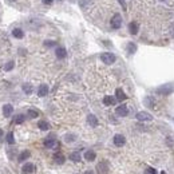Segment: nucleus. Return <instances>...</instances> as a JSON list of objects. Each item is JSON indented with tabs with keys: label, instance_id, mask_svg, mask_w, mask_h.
<instances>
[{
	"label": "nucleus",
	"instance_id": "23",
	"mask_svg": "<svg viewBox=\"0 0 174 174\" xmlns=\"http://www.w3.org/2000/svg\"><path fill=\"white\" fill-rule=\"evenodd\" d=\"M24 121H26V117H24L23 114H19V115H16L15 118H14V123L20 125V123H23Z\"/></svg>",
	"mask_w": 174,
	"mask_h": 174
},
{
	"label": "nucleus",
	"instance_id": "2",
	"mask_svg": "<svg viewBox=\"0 0 174 174\" xmlns=\"http://www.w3.org/2000/svg\"><path fill=\"white\" fill-rule=\"evenodd\" d=\"M100 60L104 63V64H112L117 60L115 55L111 54V52H103L102 55H100Z\"/></svg>",
	"mask_w": 174,
	"mask_h": 174
},
{
	"label": "nucleus",
	"instance_id": "16",
	"mask_svg": "<svg viewBox=\"0 0 174 174\" xmlns=\"http://www.w3.org/2000/svg\"><path fill=\"white\" fill-rule=\"evenodd\" d=\"M48 94V86L47 84H40L38 88V95L39 96H46Z\"/></svg>",
	"mask_w": 174,
	"mask_h": 174
},
{
	"label": "nucleus",
	"instance_id": "5",
	"mask_svg": "<svg viewBox=\"0 0 174 174\" xmlns=\"http://www.w3.org/2000/svg\"><path fill=\"white\" fill-rule=\"evenodd\" d=\"M44 146H46L47 149H55V147H58L59 146V143H58V141H56L54 137H48V138L44 139Z\"/></svg>",
	"mask_w": 174,
	"mask_h": 174
},
{
	"label": "nucleus",
	"instance_id": "4",
	"mask_svg": "<svg viewBox=\"0 0 174 174\" xmlns=\"http://www.w3.org/2000/svg\"><path fill=\"white\" fill-rule=\"evenodd\" d=\"M135 118L139 121V122H149V121H153V115L151 114H149V112L146 111H139L138 114L135 115Z\"/></svg>",
	"mask_w": 174,
	"mask_h": 174
},
{
	"label": "nucleus",
	"instance_id": "3",
	"mask_svg": "<svg viewBox=\"0 0 174 174\" xmlns=\"http://www.w3.org/2000/svg\"><path fill=\"white\" fill-rule=\"evenodd\" d=\"M110 24H111V27L114 28V30H118V28H121V26H122V16H121L119 14H115L111 18Z\"/></svg>",
	"mask_w": 174,
	"mask_h": 174
},
{
	"label": "nucleus",
	"instance_id": "6",
	"mask_svg": "<svg viewBox=\"0 0 174 174\" xmlns=\"http://www.w3.org/2000/svg\"><path fill=\"white\" fill-rule=\"evenodd\" d=\"M96 173L98 174H107L108 173V163L107 161H102L96 165Z\"/></svg>",
	"mask_w": 174,
	"mask_h": 174
},
{
	"label": "nucleus",
	"instance_id": "24",
	"mask_svg": "<svg viewBox=\"0 0 174 174\" xmlns=\"http://www.w3.org/2000/svg\"><path fill=\"white\" fill-rule=\"evenodd\" d=\"M23 91L26 92L27 95H30V94H32V90H34V88H32V86L31 84H28V83H26V84H23Z\"/></svg>",
	"mask_w": 174,
	"mask_h": 174
},
{
	"label": "nucleus",
	"instance_id": "19",
	"mask_svg": "<svg viewBox=\"0 0 174 174\" xmlns=\"http://www.w3.org/2000/svg\"><path fill=\"white\" fill-rule=\"evenodd\" d=\"M38 127L40 129V130H43V131H47L48 129H50V123L46 122V121H39Z\"/></svg>",
	"mask_w": 174,
	"mask_h": 174
},
{
	"label": "nucleus",
	"instance_id": "34",
	"mask_svg": "<svg viewBox=\"0 0 174 174\" xmlns=\"http://www.w3.org/2000/svg\"><path fill=\"white\" fill-rule=\"evenodd\" d=\"M118 3L121 4V6H122L123 10H126V2H125V0H118Z\"/></svg>",
	"mask_w": 174,
	"mask_h": 174
},
{
	"label": "nucleus",
	"instance_id": "11",
	"mask_svg": "<svg viewBox=\"0 0 174 174\" xmlns=\"http://www.w3.org/2000/svg\"><path fill=\"white\" fill-rule=\"evenodd\" d=\"M87 123L90 125L91 127H96L98 126V118L94 115V114H90V115H87Z\"/></svg>",
	"mask_w": 174,
	"mask_h": 174
},
{
	"label": "nucleus",
	"instance_id": "12",
	"mask_svg": "<svg viewBox=\"0 0 174 174\" xmlns=\"http://www.w3.org/2000/svg\"><path fill=\"white\" fill-rule=\"evenodd\" d=\"M138 30H139V26L137 22H131L130 24H129V31H130L131 35H137L138 34Z\"/></svg>",
	"mask_w": 174,
	"mask_h": 174
},
{
	"label": "nucleus",
	"instance_id": "39",
	"mask_svg": "<svg viewBox=\"0 0 174 174\" xmlns=\"http://www.w3.org/2000/svg\"><path fill=\"white\" fill-rule=\"evenodd\" d=\"M161 2H166V0H161Z\"/></svg>",
	"mask_w": 174,
	"mask_h": 174
},
{
	"label": "nucleus",
	"instance_id": "25",
	"mask_svg": "<svg viewBox=\"0 0 174 174\" xmlns=\"http://www.w3.org/2000/svg\"><path fill=\"white\" fill-rule=\"evenodd\" d=\"M6 139H7V142H8V145H14L15 143V138H14V133L12 131H10L7 134V137H6Z\"/></svg>",
	"mask_w": 174,
	"mask_h": 174
},
{
	"label": "nucleus",
	"instance_id": "30",
	"mask_svg": "<svg viewBox=\"0 0 174 174\" xmlns=\"http://www.w3.org/2000/svg\"><path fill=\"white\" fill-rule=\"evenodd\" d=\"M14 66H15V62H14V60H10V62L4 66V70H6V71H11L12 68H14Z\"/></svg>",
	"mask_w": 174,
	"mask_h": 174
},
{
	"label": "nucleus",
	"instance_id": "38",
	"mask_svg": "<svg viewBox=\"0 0 174 174\" xmlns=\"http://www.w3.org/2000/svg\"><path fill=\"white\" fill-rule=\"evenodd\" d=\"M8 2H11V3H14V2H16V0H8Z\"/></svg>",
	"mask_w": 174,
	"mask_h": 174
},
{
	"label": "nucleus",
	"instance_id": "1",
	"mask_svg": "<svg viewBox=\"0 0 174 174\" xmlns=\"http://www.w3.org/2000/svg\"><path fill=\"white\" fill-rule=\"evenodd\" d=\"M174 91V83H169V84H163L157 88V92L159 95H170L172 92Z\"/></svg>",
	"mask_w": 174,
	"mask_h": 174
},
{
	"label": "nucleus",
	"instance_id": "29",
	"mask_svg": "<svg viewBox=\"0 0 174 174\" xmlns=\"http://www.w3.org/2000/svg\"><path fill=\"white\" fill-rule=\"evenodd\" d=\"M91 2H92V0H79V6L82 8H86V7L90 6Z\"/></svg>",
	"mask_w": 174,
	"mask_h": 174
},
{
	"label": "nucleus",
	"instance_id": "17",
	"mask_svg": "<svg viewBox=\"0 0 174 174\" xmlns=\"http://www.w3.org/2000/svg\"><path fill=\"white\" fill-rule=\"evenodd\" d=\"M54 161L58 165H63L64 161H66V158H64V155L62 154V153H55V154H54Z\"/></svg>",
	"mask_w": 174,
	"mask_h": 174
},
{
	"label": "nucleus",
	"instance_id": "20",
	"mask_svg": "<svg viewBox=\"0 0 174 174\" xmlns=\"http://www.w3.org/2000/svg\"><path fill=\"white\" fill-rule=\"evenodd\" d=\"M12 35H14V38L16 39H22L24 36V32L20 30V28H14V31H12Z\"/></svg>",
	"mask_w": 174,
	"mask_h": 174
},
{
	"label": "nucleus",
	"instance_id": "9",
	"mask_svg": "<svg viewBox=\"0 0 174 174\" xmlns=\"http://www.w3.org/2000/svg\"><path fill=\"white\" fill-rule=\"evenodd\" d=\"M115 112H117V115H119V117H126L129 114V108L125 106V104H121V106L115 108Z\"/></svg>",
	"mask_w": 174,
	"mask_h": 174
},
{
	"label": "nucleus",
	"instance_id": "26",
	"mask_svg": "<svg viewBox=\"0 0 174 174\" xmlns=\"http://www.w3.org/2000/svg\"><path fill=\"white\" fill-rule=\"evenodd\" d=\"M27 117H28V118L34 119V118H36V117H39V112L36 111V110H32V108H30V110L27 111Z\"/></svg>",
	"mask_w": 174,
	"mask_h": 174
},
{
	"label": "nucleus",
	"instance_id": "15",
	"mask_svg": "<svg viewBox=\"0 0 174 174\" xmlns=\"http://www.w3.org/2000/svg\"><path fill=\"white\" fill-rule=\"evenodd\" d=\"M115 98L117 100H119V102H122V100H125L127 98L126 94H125V91L122 90V88H117V91H115Z\"/></svg>",
	"mask_w": 174,
	"mask_h": 174
},
{
	"label": "nucleus",
	"instance_id": "8",
	"mask_svg": "<svg viewBox=\"0 0 174 174\" xmlns=\"http://www.w3.org/2000/svg\"><path fill=\"white\" fill-rule=\"evenodd\" d=\"M22 172H23V174H31V173H34L35 172V165L31 163V162H27L26 165H23Z\"/></svg>",
	"mask_w": 174,
	"mask_h": 174
},
{
	"label": "nucleus",
	"instance_id": "31",
	"mask_svg": "<svg viewBox=\"0 0 174 174\" xmlns=\"http://www.w3.org/2000/svg\"><path fill=\"white\" fill-rule=\"evenodd\" d=\"M75 139H76V137L74 134H67L64 137V141H66V142H74Z\"/></svg>",
	"mask_w": 174,
	"mask_h": 174
},
{
	"label": "nucleus",
	"instance_id": "33",
	"mask_svg": "<svg viewBox=\"0 0 174 174\" xmlns=\"http://www.w3.org/2000/svg\"><path fill=\"white\" fill-rule=\"evenodd\" d=\"M52 2H54V0H42V3L46 4V6H51Z\"/></svg>",
	"mask_w": 174,
	"mask_h": 174
},
{
	"label": "nucleus",
	"instance_id": "13",
	"mask_svg": "<svg viewBox=\"0 0 174 174\" xmlns=\"http://www.w3.org/2000/svg\"><path fill=\"white\" fill-rule=\"evenodd\" d=\"M55 54H56V56H58L59 59H64L67 56V51H66V48L64 47H58L55 50Z\"/></svg>",
	"mask_w": 174,
	"mask_h": 174
},
{
	"label": "nucleus",
	"instance_id": "7",
	"mask_svg": "<svg viewBox=\"0 0 174 174\" xmlns=\"http://www.w3.org/2000/svg\"><path fill=\"white\" fill-rule=\"evenodd\" d=\"M112 142H114L115 146L121 147V146H123V145L126 143V138H125L122 134H115L114 138H112Z\"/></svg>",
	"mask_w": 174,
	"mask_h": 174
},
{
	"label": "nucleus",
	"instance_id": "10",
	"mask_svg": "<svg viewBox=\"0 0 174 174\" xmlns=\"http://www.w3.org/2000/svg\"><path fill=\"white\" fill-rule=\"evenodd\" d=\"M12 112H14V107H12V104L7 103L3 106V115L6 117V118H8V117L12 115Z\"/></svg>",
	"mask_w": 174,
	"mask_h": 174
},
{
	"label": "nucleus",
	"instance_id": "14",
	"mask_svg": "<svg viewBox=\"0 0 174 174\" xmlns=\"http://www.w3.org/2000/svg\"><path fill=\"white\" fill-rule=\"evenodd\" d=\"M115 100H117V98H114V96L106 95L103 98V104L104 106H112V104H115Z\"/></svg>",
	"mask_w": 174,
	"mask_h": 174
},
{
	"label": "nucleus",
	"instance_id": "36",
	"mask_svg": "<svg viewBox=\"0 0 174 174\" xmlns=\"http://www.w3.org/2000/svg\"><path fill=\"white\" fill-rule=\"evenodd\" d=\"M84 174H94V172H92V170H87V172L84 173Z\"/></svg>",
	"mask_w": 174,
	"mask_h": 174
},
{
	"label": "nucleus",
	"instance_id": "28",
	"mask_svg": "<svg viewBox=\"0 0 174 174\" xmlns=\"http://www.w3.org/2000/svg\"><path fill=\"white\" fill-rule=\"evenodd\" d=\"M145 102L147 103V106L150 107V108H154L155 107V103H154V99L151 98V96H147L146 99H145Z\"/></svg>",
	"mask_w": 174,
	"mask_h": 174
},
{
	"label": "nucleus",
	"instance_id": "37",
	"mask_svg": "<svg viewBox=\"0 0 174 174\" xmlns=\"http://www.w3.org/2000/svg\"><path fill=\"white\" fill-rule=\"evenodd\" d=\"M2 137H3V130H0V139H2Z\"/></svg>",
	"mask_w": 174,
	"mask_h": 174
},
{
	"label": "nucleus",
	"instance_id": "22",
	"mask_svg": "<svg viewBox=\"0 0 174 174\" xmlns=\"http://www.w3.org/2000/svg\"><path fill=\"white\" fill-rule=\"evenodd\" d=\"M70 159L72 161V162H79V161L82 159V157H80V154L78 151H74V153H71L70 154Z\"/></svg>",
	"mask_w": 174,
	"mask_h": 174
},
{
	"label": "nucleus",
	"instance_id": "27",
	"mask_svg": "<svg viewBox=\"0 0 174 174\" xmlns=\"http://www.w3.org/2000/svg\"><path fill=\"white\" fill-rule=\"evenodd\" d=\"M127 51H129V54H134V52L137 51V46H135V43H133L130 42L127 44Z\"/></svg>",
	"mask_w": 174,
	"mask_h": 174
},
{
	"label": "nucleus",
	"instance_id": "18",
	"mask_svg": "<svg viewBox=\"0 0 174 174\" xmlns=\"http://www.w3.org/2000/svg\"><path fill=\"white\" fill-rule=\"evenodd\" d=\"M96 158V154H95V151H92V150H87L86 153H84V159L88 161V162H91V161H94Z\"/></svg>",
	"mask_w": 174,
	"mask_h": 174
},
{
	"label": "nucleus",
	"instance_id": "21",
	"mask_svg": "<svg viewBox=\"0 0 174 174\" xmlns=\"http://www.w3.org/2000/svg\"><path fill=\"white\" fill-rule=\"evenodd\" d=\"M30 151H22V153H20V155L18 157V161H19V162H23V161H26L27 158H30Z\"/></svg>",
	"mask_w": 174,
	"mask_h": 174
},
{
	"label": "nucleus",
	"instance_id": "35",
	"mask_svg": "<svg viewBox=\"0 0 174 174\" xmlns=\"http://www.w3.org/2000/svg\"><path fill=\"white\" fill-rule=\"evenodd\" d=\"M147 172L150 174H157V170L155 169H153V168H147Z\"/></svg>",
	"mask_w": 174,
	"mask_h": 174
},
{
	"label": "nucleus",
	"instance_id": "32",
	"mask_svg": "<svg viewBox=\"0 0 174 174\" xmlns=\"http://www.w3.org/2000/svg\"><path fill=\"white\" fill-rule=\"evenodd\" d=\"M44 46L46 47H55L56 42H54V40H46V42H44Z\"/></svg>",
	"mask_w": 174,
	"mask_h": 174
}]
</instances>
